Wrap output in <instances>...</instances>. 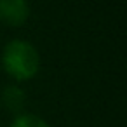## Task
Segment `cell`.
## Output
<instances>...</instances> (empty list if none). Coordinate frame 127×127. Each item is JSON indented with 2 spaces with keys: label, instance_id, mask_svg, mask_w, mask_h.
<instances>
[{
  "label": "cell",
  "instance_id": "2",
  "mask_svg": "<svg viewBox=\"0 0 127 127\" xmlns=\"http://www.w3.org/2000/svg\"><path fill=\"white\" fill-rule=\"evenodd\" d=\"M30 16L26 0H0V21L9 26H21Z\"/></svg>",
  "mask_w": 127,
  "mask_h": 127
},
{
  "label": "cell",
  "instance_id": "1",
  "mask_svg": "<svg viewBox=\"0 0 127 127\" xmlns=\"http://www.w3.org/2000/svg\"><path fill=\"white\" fill-rule=\"evenodd\" d=\"M2 66L14 80H30L40 68L38 51L26 40H11L2 54Z\"/></svg>",
  "mask_w": 127,
  "mask_h": 127
},
{
  "label": "cell",
  "instance_id": "3",
  "mask_svg": "<svg viewBox=\"0 0 127 127\" xmlns=\"http://www.w3.org/2000/svg\"><path fill=\"white\" fill-rule=\"evenodd\" d=\"M2 103L11 111H19L25 104V92L18 85H9V87H5V91L2 94Z\"/></svg>",
  "mask_w": 127,
  "mask_h": 127
},
{
  "label": "cell",
  "instance_id": "4",
  "mask_svg": "<svg viewBox=\"0 0 127 127\" xmlns=\"http://www.w3.org/2000/svg\"><path fill=\"white\" fill-rule=\"evenodd\" d=\"M11 127H51L44 118H40L38 115H32V113H23V115H18Z\"/></svg>",
  "mask_w": 127,
  "mask_h": 127
}]
</instances>
